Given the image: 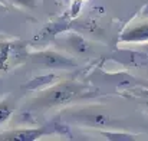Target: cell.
I'll return each instance as SVG.
<instances>
[{
	"label": "cell",
	"mask_w": 148,
	"mask_h": 141,
	"mask_svg": "<svg viewBox=\"0 0 148 141\" xmlns=\"http://www.w3.org/2000/svg\"><path fill=\"white\" fill-rule=\"evenodd\" d=\"M30 59L36 65L42 68H48V69H63L65 71V69H72L78 66V62L73 58L65 53H60L58 50H53V49L30 53Z\"/></svg>",
	"instance_id": "3"
},
{
	"label": "cell",
	"mask_w": 148,
	"mask_h": 141,
	"mask_svg": "<svg viewBox=\"0 0 148 141\" xmlns=\"http://www.w3.org/2000/svg\"><path fill=\"white\" fill-rule=\"evenodd\" d=\"M13 4L16 6H20V7H29V9H33L36 7L38 4V0H10Z\"/></svg>",
	"instance_id": "12"
},
{
	"label": "cell",
	"mask_w": 148,
	"mask_h": 141,
	"mask_svg": "<svg viewBox=\"0 0 148 141\" xmlns=\"http://www.w3.org/2000/svg\"><path fill=\"white\" fill-rule=\"evenodd\" d=\"M128 94L148 107V88H130Z\"/></svg>",
	"instance_id": "9"
},
{
	"label": "cell",
	"mask_w": 148,
	"mask_h": 141,
	"mask_svg": "<svg viewBox=\"0 0 148 141\" xmlns=\"http://www.w3.org/2000/svg\"><path fill=\"white\" fill-rule=\"evenodd\" d=\"M60 1H68V0H60Z\"/></svg>",
	"instance_id": "15"
},
{
	"label": "cell",
	"mask_w": 148,
	"mask_h": 141,
	"mask_svg": "<svg viewBox=\"0 0 148 141\" xmlns=\"http://www.w3.org/2000/svg\"><path fill=\"white\" fill-rule=\"evenodd\" d=\"M119 41L127 43H148V19L128 25L119 35Z\"/></svg>",
	"instance_id": "4"
},
{
	"label": "cell",
	"mask_w": 148,
	"mask_h": 141,
	"mask_svg": "<svg viewBox=\"0 0 148 141\" xmlns=\"http://www.w3.org/2000/svg\"><path fill=\"white\" fill-rule=\"evenodd\" d=\"M114 131H106V133H103L102 131V134L106 137V138H109V140H132V138H135L134 135H131V134H112Z\"/></svg>",
	"instance_id": "11"
},
{
	"label": "cell",
	"mask_w": 148,
	"mask_h": 141,
	"mask_svg": "<svg viewBox=\"0 0 148 141\" xmlns=\"http://www.w3.org/2000/svg\"><path fill=\"white\" fill-rule=\"evenodd\" d=\"M58 78L55 76V75H43V76H38V78H35V79H32L30 82H27L25 87H23V89H26V91H43V89H46V88H49L50 85H53V82L56 81Z\"/></svg>",
	"instance_id": "7"
},
{
	"label": "cell",
	"mask_w": 148,
	"mask_h": 141,
	"mask_svg": "<svg viewBox=\"0 0 148 141\" xmlns=\"http://www.w3.org/2000/svg\"><path fill=\"white\" fill-rule=\"evenodd\" d=\"M58 42L65 47L68 52L73 55H88L89 53V43L75 32H65L58 36Z\"/></svg>",
	"instance_id": "5"
},
{
	"label": "cell",
	"mask_w": 148,
	"mask_h": 141,
	"mask_svg": "<svg viewBox=\"0 0 148 141\" xmlns=\"http://www.w3.org/2000/svg\"><path fill=\"white\" fill-rule=\"evenodd\" d=\"M10 55V46L7 43H0V69L4 66Z\"/></svg>",
	"instance_id": "10"
},
{
	"label": "cell",
	"mask_w": 148,
	"mask_h": 141,
	"mask_svg": "<svg viewBox=\"0 0 148 141\" xmlns=\"http://www.w3.org/2000/svg\"><path fill=\"white\" fill-rule=\"evenodd\" d=\"M14 112V107L6 99V101H0V124L6 122Z\"/></svg>",
	"instance_id": "8"
},
{
	"label": "cell",
	"mask_w": 148,
	"mask_h": 141,
	"mask_svg": "<svg viewBox=\"0 0 148 141\" xmlns=\"http://www.w3.org/2000/svg\"><path fill=\"white\" fill-rule=\"evenodd\" d=\"M144 3H145V4H148V0H144Z\"/></svg>",
	"instance_id": "14"
},
{
	"label": "cell",
	"mask_w": 148,
	"mask_h": 141,
	"mask_svg": "<svg viewBox=\"0 0 148 141\" xmlns=\"http://www.w3.org/2000/svg\"><path fill=\"white\" fill-rule=\"evenodd\" d=\"M45 133H48V128H17L10 130L3 134H0V140L4 141H35L39 140Z\"/></svg>",
	"instance_id": "6"
},
{
	"label": "cell",
	"mask_w": 148,
	"mask_h": 141,
	"mask_svg": "<svg viewBox=\"0 0 148 141\" xmlns=\"http://www.w3.org/2000/svg\"><path fill=\"white\" fill-rule=\"evenodd\" d=\"M68 120L81 124V125H88L92 128H111L115 125L114 118L101 109L88 108V109H76V111H66Z\"/></svg>",
	"instance_id": "2"
},
{
	"label": "cell",
	"mask_w": 148,
	"mask_h": 141,
	"mask_svg": "<svg viewBox=\"0 0 148 141\" xmlns=\"http://www.w3.org/2000/svg\"><path fill=\"white\" fill-rule=\"evenodd\" d=\"M143 52L148 55V43H143Z\"/></svg>",
	"instance_id": "13"
},
{
	"label": "cell",
	"mask_w": 148,
	"mask_h": 141,
	"mask_svg": "<svg viewBox=\"0 0 148 141\" xmlns=\"http://www.w3.org/2000/svg\"><path fill=\"white\" fill-rule=\"evenodd\" d=\"M97 92H98L97 89L89 88V87L82 85V84L60 81L58 84L50 85L49 88L43 89L42 94L32 101V105L42 107V108L63 107V105H68L76 99L91 98Z\"/></svg>",
	"instance_id": "1"
}]
</instances>
